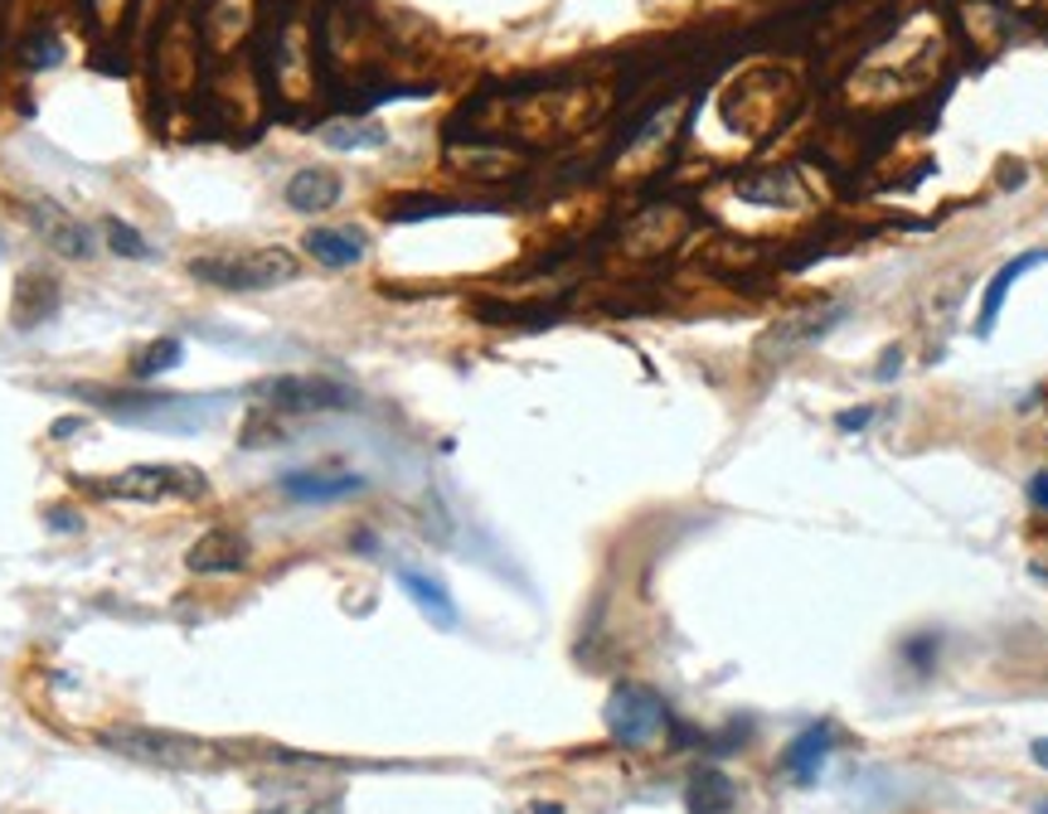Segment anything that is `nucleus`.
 Segmentation results:
<instances>
[{
  "label": "nucleus",
  "mask_w": 1048,
  "mask_h": 814,
  "mask_svg": "<svg viewBox=\"0 0 1048 814\" xmlns=\"http://www.w3.org/2000/svg\"><path fill=\"white\" fill-rule=\"evenodd\" d=\"M184 359V340L180 335H161V340H151L146 350L137 354V379H161V373H170Z\"/></svg>",
  "instance_id": "nucleus-18"
},
{
  "label": "nucleus",
  "mask_w": 1048,
  "mask_h": 814,
  "mask_svg": "<svg viewBox=\"0 0 1048 814\" xmlns=\"http://www.w3.org/2000/svg\"><path fill=\"white\" fill-rule=\"evenodd\" d=\"M840 315L830 305V311H811V315H801V320H787V325H772V335L762 340V354H787L796 350L801 340H816V335H826V325Z\"/></svg>",
  "instance_id": "nucleus-17"
},
{
  "label": "nucleus",
  "mask_w": 1048,
  "mask_h": 814,
  "mask_svg": "<svg viewBox=\"0 0 1048 814\" xmlns=\"http://www.w3.org/2000/svg\"><path fill=\"white\" fill-rule=\"evenodd\" d=\"M102 233H108V243H112L117 258H127V262H146V258H156L151 243H146V238H141L137 229H131L127 219H108V223H102Z\"/></svg>",
  "instance_id": "nucleus-20"
},
{
  "label": "nucleus",
  "mask_w": 1048,
  "mask_h": 814,
  "mask_svg": "<svg viewBox=\"0 0 1048 814\" xmlns=\"http://www.w3.org/2000/svg\"><path fill=\"white\" fill-rule=\"evenodd\" d=\"M49 519H54V529H59V533H63V529H69V533H78V529H83V519H78L73 510H54Z\"/></svg>",
  "instance_id": "nucleus-25"
},
{
  "label": "nucleus",
  "mask_w": 1048,
  "mask_h": 814,
  "mask_svg": "<svg viewBox=\"0 0 1048 814\" xmlns=\"http://www.w3.org/2000/svg\"><path fill=\"white\" fill-rule=\"evenodd\" d=\"M602 723H607V737H612L617 746H631V752H641V746H651V742L666 737V732L675 727V717H670V703L660 699L651 684L621 679V684L607 693Z\"/></svg>",
  "instance_id": "nucleus-4"
},
{
  "label": "nucleus",
  "mask_w": 1048,
  "mask_h": 814,
  "mask_svg": "<svg viewBox=\"0 0 1048 814\" xmlns=\"http://www.w3.org/2000/svg\"><path fill=\"white\" fill-rule=\"evenodd\" d=\"M78 426H83V422H78V418H63V422H54V436H73Z\"/></svg>",
  "instance_id": "nucleus-28"
},
{
  "label": "nucleus",
  "mask_w": 1048,
  "mask_h": 814,
  "mask_svg": "<svg viewBox=\"0 0 1048 814\" xmlns=\"http://www.w3.org/2000/svg\"><path fill=\"white\" fill-rule=\"evenodd\" d=\"M30 223L39 229V238H44L49 248L63 252V258H73V262L92 258V233L73 219V213H63L59 204H49V199H34V204H30Z\"/></svg>",
  "instance_id": "nucleus-9"
},
{
  "label": "nucleus",
  "mask_w": 1048,
  "mask_h": 814,
  "mask_svg": "<svg viewBox=\"0 0 1048 814\" xmlns=\"http://www.w3.org/2000/svg\"><path fill=\"white\" fill-rule=\"evenodd\" d=\"M340 175H330V170H297V175L287 180V204L297 213H326L330 204H340Z\"/></svg>",
  "instance_id": "nucleus-15"
},
{
  "label": "nucleus",
  "mask_w": 1048,
  "mask_h": 814,
  "mask_svg": "<svg viewBox=\"0 0 1048 814\" xmlns=\"http://www.w3.org/2000/svg\"><path fill=\"white\" fill-rule=\"evenodd\" d=\"M1034 810H1039V814H1048V800H1039V805H1034Z\"/></svg>",
  "instance_id": "nucleus-30"
},
{
  "label": "nucleus",
  "mask_w": 1048,
  "mask_h": 814,
  "mask_svg": "<svg viewBox=\"0 0 1048 814\" xmlns=\"http://www.w3.org/2000/svg\"><path fill=\"white\" fill-rule=\"evenodd\" d=\"M869 422H874V408H859V412H840V418H835V426H840V432H865Z\"/></svg>",
  "instance_id": "nucleus-24"
},
{
  "label": "nucleus",
  "mask_w": 1048,
  "mask_h": 814,
  "mask_svg": "<svg viewBox=\"0 0 1048 814\" xmlns=\"http://www.w3.org/2000/svg\"><path fill=\"white\" fill-rule=\"evenodd\" d=\"M1029 756H1034V762H1039V766L1048 771V737H1034V742H1029Z\"/></svg>",
  "instance_id": "nucleus-27"
},
{
  "label": "nucleus",
  "mask_w": 1048,
  "mask_h": 814,
  "mask_svg": "<svg viewBox=\"0 0 1048 814\" xmlns=\"http://www.w3.org/2000/svg\"><path fill=\"white\" fill-rule=\"evenodd\" d=\"M738 805V781L723 766H699L685 785V810L689 814H728Z\"/></svg>",
  "instance_id": "nucleus-11"
},
{
  "label": "nucleus",
  "mask_w": 1048,
  "mask_h": 814,
  "mask_svg": "<svg viewBox=\"0 0 1048 814\" xmlns=\"http://www.w3.org/2000/svg\"><path fill=\"white\" fill-rule=\"evenodd\" d=\"M258 814H345L340 795H282L277 805H262Z\"/></svg>",
  "instance_id": "nucleus-21"
},
{
  "label": "nucleus",
  "mask_w": 1048,
  "mask_h": 814,
  "mask_svg": "<svg viewBox=\"0 0 1048 814\" xmlns=\"http://www.w3.org/2000/svg\"><path fill=\"white\" fill-rule=\"evenodd\" d=\"M1039 262H1048V248H1039V252H1025V258H1015V262H1005L1000 272L990 277V287H986V301H980V315H976V335L986 340L990 330H995V320H1000V311H1005V297H1010V287L1019 282L1025 272H1034Z\"/></svg>",
  "instance_id": "nucleus-13"
},
{
  "label": "nucleus",
  "mask_w": 1048,
  "mask_h": 814,
  "mask_svg": "<svg viewBox=\"0 0 1048 814\" xmlns=\"http://www.w3.org/2000/svg\"><path fill=\"white\" fill-rule=\"evenodd\" d=\"M830 746H835V727L830 723H811L806 732H796L791 746L781 752V771H787L796 785H811L820 776V766H826Z\"/></svg>",
  "instance_id": "nucleus-10"
},
{
  "label": "nucleus",
  "mask_w": 1048,
  "mask_h": 814,
  "mask_svg": "<svg viewBox=\"0 0 1048 814\" xmlns=\"http://www.w3.org/2000/svg\"><path fill=\"white\" fill-rule=\"evenodd\" d=\"M98 746L112 756H127L137 766H161V771H219L229 766V752L194 732H170V727H141V723H117L98 732Z\"/></svg>",
  "instance_id": "nucleus-1"
},
{
  "label": "nucleus",
  "mask_w": 1048,
  "mask_h": 814,
  "mask_svg": "<svg viewBox=\"0 0 1048 814\" xmlns=\"http://www.w3.org/2000/svg\"><path fill=\"white\" fill-rule=\"evenodd\" d=\"M894 364H904V350H888V354H884V369H879V379H884V383H888V379H894V373H898Z\"/></svg>",
  "instance_id": "nucleus-26"
},
{
  "label": "nucleus",
  "mask_w": 1048,
  "mask_h": 814,
  "mask_svg": "<svg viewBox=\"0 0 1048 814\" xmlns=\"http://www.w3.org/2000/svg\"><path fill=\"white\" fill-rule=\"evenodd\" d=\"M733 190H738V199H748V204L781 209V204H791L796 199V175L791 170H762V175H742Z\"/></svg>",
  "instance_id": "nucleus-16"
},
{
  "label": "nucleus",
  "mask_w": 1048,
  "mask_h": 814,
  "mask_svg": "<svg viewBox=\"0 0 1048 814\" xmlns=\"http://www.w3.org/2000/svg\"><path fill=\"white\" fill-rule=\"evenodd\" d=\"M1025 495H1029V504H1034V510H1044V514H1048V471H1039V475H1029V485H1025Z\"/></svg>",
  "instance_id": "nucleus-23"
},
{
  "label": "nucleus",
  "mask_w": 1048,
  "mask_h": 814,
  "mask_svg": "<svg viewBox=\"0 0 1048 814\" xmlns=\"http://www.w3.org/2000/svg\"><path fill=\"white\" fill-rule=\"evenodd\" d=\"M393 577H398V586H403V592L418 602L422 616H428L432 625H442V631H452V625H457V602H452V592H447L442 582L428 577V572H413V567H398Z\"/></svg>",
  "instance_id": "nucleus-14"
},
{
  "label": "nucleus",
  "mask_w": 1048,
  "mask_h": 814,
  "mask_svg": "<svg viewBox=\"0 0 1048 814\" xmlns=\"http://www.w3.org/2000/svg\"><path fill=\"white\" fill-rule=\"evenodd\" d=\"M248 393L272 412H340L355 403V389H345L340 379H326V373H272V379H258Z\"/></svg>",
  "instance_id": "nucleus-5"
},
{
  "label": "nucleus",
  "mask_w": 1048,
  "mask_h": 814,
  "mask_svg": "<svg viewBox=\"0 0 1048 814\" xmlns=\"http://www.w3.org/2000/svg\"><path fill=\"white\" fill-rule=\"evenodd\" d=\"M301 272L297 252L287 248H243V252H204L190 262V277L214 291H272Z\"/></svg>",
  "instance_id": "nucleus-3"
},
{
  "label": "nucleus",
  "mask_w": 1048,
  "mask_h": 814,
  "mask_svg": "<svg viewBox=\"0 0 1048 814\" xmlns=\"http://www.w3.org/2000/svg\"><path fill=\"white\" fill-rule=\"evenodd\" d=\"M248 563H253V543H248V533H238L229 524L204 529L190 549H184V567H190L194 577H238Z\"/></svg>",
  "instance_id": "nucleus-6"
},
{
  "label": "nucleus",
  "mask_w": 1048,
  "mask_h": 814,
  "mask_svg": "<svg viewBox=\"0 0 1048 814\" xmlns=\"http://www.w3.org/2000/svg\"><path fill=\"white\" fill-rule=\"evenodd\" d=\"M937 650H941L937 635H912L908 645H904V660H908L918 674H927V670H932V660H937Z\"/></svg>",
  "instance_id": "nucleus-22"
},
{
  "label": "nucleus",
  "mask_w": 1048,
  "mask_h": 814,
  "mask_svg": "<svg viewBox=\"0 0 1048 814\" xmlns=\"http://www.w3.org/2000/svg\"><path fill=\"white\" fill-rule=\"evenodd\" d=\"M117 422L146 426V432H199L209 422V412L199 408V398H146V403H112Z\"/></svg>",
  "instance_id": "nucleus-7"
},
{
  "label": "nucleus",
  "mask_w": 1048,
  "mask_h": 814,
  "mask_svg": "<svg viewBox=\"0 0 1048 814\" xmlns=\"http://www.w3.org/2000/svg\"><path fill=\"white\" fill-rule=\"evenodd\" d=\"M277 485H282V495L297 500V504H336V500L360 495L365 475H350V471H287Z\"/></svg>",
  "instance_id": "nucleus-8"
},
{
  "label": "nucleus",
  "mask_w": 1048,
  "mask_h": 814,
  "mask_svg": "<svg viewBox=\"0 0 1048 814\" xmlns=\"http://www.w3.org/2000/svg\"><path fill=\"white\" fill-rule=\"evenodd\" d=\"M301 252H307L311 262L330 267V272H345V267L365 262V233L355 229H311L301 238Z\"/></svg>",
  "instance_id": "nucleus-12"
},
{
  "label": "nucleus",
  "mask_w": 1048,
  "mask_h": 814,
  "mask_svg": "<svg viewBox=\"0 0 1048 814\" xmlns=\"http://www.w3.org/2000/svg\"><path fill=\"white\" fill-rule=\"evenodd\" d=\"M92 495L127 504H199L209 500V475L184 461H151V465H127V471L108 480H92Z\"/></svg>",
  "instance_id": "nucleus-2"
},
{
  "label": "nucleus",
  "mask_w": 1048,
  "mask_h": 814,
  "mask_svg": "<svg viewBox=\"0 0 1048 814\" xmlns=\"http://www.w3.org/2000/svg\"><path fill=\"white\" fill-rule=\"evenodd\" d=\"M535 814H563V810H559V805H539Z\"/></svg>",
  "instance_id": "nucleus-29"
},
{
  "label": "nucleus",
  "mask_w": 1048,
  "mask_h": 814,
  "mask_svg": "<svg viewBox=\"0 0 1048 814\" xmlns=\"http://www.w3.org/2000/svg\"><path fill=\"white\" fill-rule=\"evenodd\" d=\"M321 141L330 151H375L383 145V127H369V122H336L321 131Z\"/></svg>",
  "instance_id": "nucleus-19"
}]
</instances>
